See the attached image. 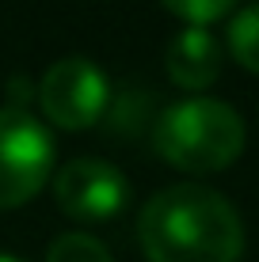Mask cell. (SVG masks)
Here are the masks:
<instances>
[{
  "label": "cell",
  "instance_id": "obj_3",
  "mask_svg": "<svg viewBox=\"0 0 259 262\" xmlns=\"http://www.w3.org/2000/svg\"><path fill=\"white\" fill-rule=\"evenodd\" d=\"M53 171L50 129L23 106H0V209H19Z\"/></svg>",
  "mask_w": 259,
  "mask_h": 262
},
{
  "label": "cell",
  "instance_id": "obj_7",
  "mask_svg": "<svg viewBox=\"0 0 259 262\" xmlns=\"http://www.w3.org/2000/svg\"><path fill=\"white\" fill-rule=\"evenodd\" d=\"M229 53L248 72H259V0L233 12V19H229Z\"/></svg>",
  "mask_w": 259,
  "mask_h": 262
},
{
  "label": "cell",
  "instance_id": "obj_9",
  "mask_svg": "<svg viewBox=\"0 0 259 262\" xmlns=\"http://www.w3.org/2000/svg\"><path fill=\"white\" fill-rule=\"evenodd\" d=\"M160 4L187 27H210V23L225 19V15H233L240 0H160Z\"/></svg>",
  "mask_w": 259,
  "mask_h": 262
},
{
  "label": "cell",
  "instance_id": "obj_10",
  "mask_svg": "<svg viewBox=\"0 0 259 262\" xmlns=\"http://www.w3.org/2000/svg\"><path fill=\"white\" fill-rule=\"evenodd\" d=\"M0 262H23V258H15V255H4V251H0Z\"/></svg>",
  "mask_w": 259,
  "mask_h": 262
},
{
  "label": "cell",
  "instance_id": "obj_2",
  "mask_svg": "<svg viewBox=\"0 0 259 262\" xmlns=\"http://www.w3.org/2000/svg\"><path fill=\"white\" fill-rule=\"evenodd\" d=\"M153 148L187 175H213L244 152V122L221 99H180L156 114Z\"/></svg>",
  "mask_w": 259,
  "mask_h": 262
},
{
  "label": "cell",
  "instance_id": "obj_5",
  "mask_svg": "<svg viewBox=\"0 0 259 262\" xmlns=\"http://www.w3.org/2000/svg\"><path fill=\"white\" fill-rule=\"evenodd\" d=\"M53 198H57V209L80 224L111 221L130 202V179L111 160L76 156V160L57 167V175H53Z\"/></svg>",
  "mask_w": 259,
  "mask_h": 262
},
{
  "label": "cell",
  "instance_id": "obj_6",
  "mask_svg": "<svg viewBox=\"0 0 259 262\" xmlns=\"http://www.w3.org/2000/svg\"><path fill=\"white\" fill-rule=\"evenodd\" d=\"M164 69L172 84L187 92H202L221 76V46L206 27H183L164 53Z\"/></svg>",
  "mask_w": 259,
  "mask_h": 262
},
{
  "label": "cell",
  "instance_id": "obj_4",
  "mask_svg": "<svg viewBox=\"0 0 259 262\" xmlns=\"http://www.w3.org/2000/svg\"><path fill=\"white\" fill-rule=\"evenodd\" d=\"M111 103L107 72L88 57L53 61L38 80V106L57 129H88Z\"/></svg>",
  "mask_w": 259,
  "mask_h": 262
},
{
  "label": "cell",
  "instance_id": "obj_8",
  "mask_svg": "<svg viewBox=\"0 0 259 262\" xmlns=\"http://www.w3.org/2000/svg\"><path fill=\"white\" fill-rule=\"evenodd\" d=\"M46 262H114L103 239L88 236V232H65L50 243Z\"/></svg>",
  "mask_w": 259,
  "mask_h": 262
},
{
  "label": "cell",
  "instance_id": "obj_1",
  "mask_svg": "<svg viewBox=\"0 0 259 262\" xmlns=\"http://www.w3.org/2000/svg\"><path fill=\"white\" fill-rule=\"evenodd\" d=\"M137 243L149 262H236L244 251V228L217 190L180 183L145 202Z\"/></svg>",
  "mask_w": 259,
  "mask_h": 262
}]
</instances>
